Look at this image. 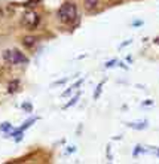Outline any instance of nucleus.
Listing matches in <instances>:
<instances>
[{
    "instance_id": "f257e3e1",
    "label": "nucleus",
    "mask_w": 159,
    "mask_h": 164,
    "mask_svg": "<svg viewBox=\"0 0 159 164\" xmlns=\"http://www.w3.org/2000/svg\"><path fill=\"white\" fill-rule=\"evenodd\" d=\"M58 17L63 22H72L73 20H76L77 17V7L74 3L67 2L64 5H61V7L58 9Z\"/></svg>"
},
{
    "instance_id": "f03ea898",
    "label": "nucleus",
    "mask_w": 159,
    "mask_h": 164,
    "mask_svg": "<svg viewBox=\"0 0 159 164\" xmlns=\"http://www.w3.org/2000/svg\"><path fill=\"white\" fill-rule=\"evenodd\" d=\"M3 60L7 64H27L28 63V58L18 49H6L3 52Z\"/></svg>"
},
{
    "instance_id": "7ed1b4c3",
    "label": "nucleus",
    "mask_w": 159,
    "mask_h": 164,
    "mask_svg": "<svg viewBox=\"0 0 159 164\" xmlns=\"http://www.w3.org/2000/svg\"><path fill=\"white\" fill-rule=\"evenodd\" d=\"M39 21H40V17L36 14L34 11H27V12H24V15H22V24H24L28 30H34V28L37 27Z\"/></svg>"
},
{
    "instance_id": "20e7f679",
    "label": "nucleus",
    "mask_w": 159,
    "mask_h": 164,
    "mask_svg": "<svg viewBox=\"0 0 159 164\" xmlns=\"http://www.w3.org/2000/svg\"><path fill=\"white\" fill-rule=\"evenodd\" d=\"M22 45L27 46V48L34 46V45H36V37H33V36H26V37L22 39Z\"/></svg>"
},
{
    "instance_id": "39448f33",
    "label": "nucleus",
    "mask_w": 159,
    "mask_h": 164,
    "mask_svg": "<svg viewBox=\"0 0 159 164\" xmlns=\"http://www.w3.org/2000/svg\"><path fill=\"white\" fill-rule=\"evenodd\" d=\"M128 125H129L131 128H135V130H144V128H147L146 121H143V123H129Z\"/></svg>"
},
{
    "instance_id": "423d86ee",
    "label": "nucleus",
    "mask_w": 159,
    "mask_h": 164,
    "mask_svg": "<svg viewBox=\"0 0 159 164\" xmlns=\"http://www.w3.org/2000/svg\"><path fill=\"white\" fill-rule=\"evenodd\" d=\"M18 87H20V81H18V79H13V81L7 85V93H11V94L15 93V91L18 89Z\"/></svg>"
},
{
    "instance_id": "0eeeda50",
    "label": "nucleus",
    "mask_w": 159,
    "mask_h": 164,
    "mask_svg": "<svg viewBox=\"0 0 159 164\" xmlns=\"http://www.w3.org/2000/svg\"><path fill=\"white\" fill-rule=\"evenodd\" d=\"M97 5H98V0H85V6H86V9H89V11L95 9Z\"/></svg>"
},
{
    "instance_id": "6e6552de",
    "label": "nucleus",
    "mask_w": 159,
    "mask_h": 164,
    "mask_svg": "<svg viewBox=\"0 0 159 164\" xmlns=\"http://www.w3.org/2000/svg\"><path fill=\"white\" fill-rule=\"evenodd\" d=\"M103 85H104V81L98 84V87H97V91L94 93V100H97V99L100 97V94H101V89H103Z\"/></svg>"
},
{
    "instance_id": "1a4fd4ad",
    "label": "nucleus",
    "mask_w": 159,
    "mask_h": 164,
    "mask_svg": "<svg viewBox=\"0 0 159 164\" xmlns=\"http://www.w3.org/2000/svg\"><path fill=\"white\" fill-rule=\"evenodd\" d=\"M77 100H79V94H76V96H74L73 99H72V100H70V102L67 103L66 106H64V109H68V108H70V106H74V104H76V103H77Z\"/></svg>"
},
{
    "instance_id": "9d476101",
    "label": "nucleus",
    "mask_w": 159,
    "mask_h": 164,
    "mask_svg": "<svg viewBox=\"0 0 159 164\" xmlns=\"http://www.w3.org/2000/svg\"><path fill=\"white\" fill-rule=\"evenodd\" d=\"M11 127H12V125H11L9 123H5L3 125H0V130H2V131H7L9 128H11Z\"/></svg>"
},
{
    "instance_id": "9b49d317",
    "label": "nucleus",
    "mask_w": 159,
    "mask_h": 164,
    "mask_svg": "<svg viewBox=\"0 0 159 164\" xmlns=\"http://www.w3.org/2000/svg\"><path fill=\"white\" fill-rule=\"evenodd\" d=\"M116 63V60H112V61H109V63H106V67H112L113 64Z\"/></svg>"
},
{
    "instance_id": "f8f14e48",
    "label": "nucleus",
    "mask_w": 159,
    "mask_h": 164,
    "mask_svg": "<svg viewBox=\"0 0 159 164\" xmlns=\"http://www.w3.org/2000/svg\"><path fill=\"white\" fill-rule=\"evenodd\" d=\"M22 108L27 110H31V104H22Z\"/></svg>"
},
{
    "instance_id": "ddd939ff",
    "label": "nucleus",
    "mask_w": 159,
    "mask_h": 164,
    "mask_svg": "<svg viewBox=\"0 0 159 164\" xmlns=\"http://www.w3.org/2000/svg\"><path fill=\"white\" fill-rule=\"evenodd\" d=\"M128 43H131V41H126V42H124V43H122L120 46H125V45H128Z\"/></svg>"
}]
</instances>
